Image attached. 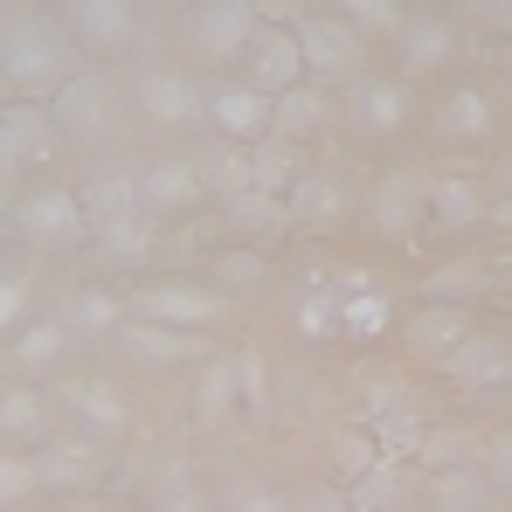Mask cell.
Masks as SVG:
<instances>
[{"mask_svg":"<svg viewBox=\"0 0 512 512\" xmlns=\"http://www.w3.org/2000/svg\"><path fill=\"white\" fill-rule=\"evenodd\" d=\"M0 70H7V90H14V97H28V104H49L56 90L77 77V56H70V42H63L49 21L21 14V21L0 35Z\"/></svg>","mask_w":512,"mask_h":512,"instance_id":"1","label":"cell"},{"mask_svg":"<svg viewBox=\"0 0 512 512\" xmlns=\"http://www.w3.org/2000/svg\"><path fill=\"white\" fill-rule=\"evenodd\" d=\"M125 312L160 319V326H180V333H208V326H222V319L236 312V298L215 291V284H146V291L125 298Z\"/></svg>","mask_w":512,"mask_h":512,"instance_id":"2","label":"cell"},{"mask_svg":"<svg viewBox=\"0 0 512 512\" xmlns=\"http://www.w3.org/2000/svg\"><path fill=\"white\" fill-rule=\"evenodd\" d=\"M14 229H21L35 250H77V243H90L84 194H70V187H35V194L14 201Z\"/></svg>","mask_w":512,"mask_h":512,"instance_id":"3","label":"cell"},{"mask_svg":"<svg viewBox=\"0 0 512 512\" xmlns=\"http://www.w3.org/2000/svg\"><path fill=\"white\" fill-rule=\"evenodd\" d=\"M49 111H56V125H63L70 146H104V139H111V84L90 77V70H77L70 84L56 90Z\"/></svg>","mask_w":512,"mask_h":512,"instance_id":"4","label":"cell"},{"mask_svg":"<svg viewBox=\"0 0 512 512\" xmlns=\"http://www.w3.org/2000/svg\"><path fill=\"white\" fill-rule=\"evenodd\" d=\"M118 353L132 360V367H146V374H167V367H187L194 353H201V333H180V326H160V319H118Z\"/></svg>","mask_w":512,"mask_h":512,"instance_id":"5","label":"cell"},{"mask_svg":"<svg viewBox=\"0 0 512 512\" xmlns=\"http://www.w3.org/2000/svg\"><path fill=\"white\" fill-rule=\"evenodd\" d=\"M256 28H263V14H256L250 0H194V49H201L208 63L243 56Z\"/></svg>","mask_w":512,"mask_h":512,"instance_id":"6","label":"cell"},{"mask_svg":"<svg viewBox=\"0 0 512 512\" xmlns=\"http://www.w3.org/2000/svg\"><path fill=\"white\" fill-rule=\"evenodd\" d=\"M243 56H250V84L270 90V97L305 84V42H298V28H284V21H263Z\"/></svg>","mask_w":512,"mask_h":512,"instance_id":"7","label":"cell"},{"mask_svg":"<svg viewBox=\"0 0 512 512\" xmlns=\"http://www.w3.org/2000/svg\"><path fill=\"white\" fill-rule=\"evenodd\" d=\"M139 111H146L153 125H194V118H208V84H194L187 70L153 63V70L139 77Z\"/></svg>","mask_w":512,"mask_h":512,"instance_id":"8","label":"cell"},{"mask_svg":"<svg viewBox=\"0 0 512 512\" xmlns=\"http://www.w3.org/2000/svg\"><path fill=\"white\" fill-rule=\"evenodd\" d=\"M298 42H305V77H353L360 70V28L340 14L298 21Z\"/></svg>","mask_w":512,"mask_h":512,"instance_id":"9","label":"cell"},{"mask_svg":"<svg viewBox=\"0 0 512 512\" xmlns=\"http://www.w3.org/2000/svg\"><path fill=\"white\" fill-rule=\"evenodd\" d=\"M270 111H277V97L256 84H208V125L222 132V139H263L270 132Z\"/></svg>","mask_w":512,"mask_h":512,"instance_id":"10","label":"cell"},{"mask_svg":"<svg viewBox=\"0 0 512 512\" xmlns=\"http://www.w3.org/2000/svg\"><path fill=\"white\" fill-rule=\"evenodd\" d=\"M423 436H429V423L416 416L409 388H374V443H381V457L416 464L423 457Z\"/></svg>","mask_w":512,"mask_h":512,"instance_id":"11","label":"cell"},{"mask_svg":"<svg viewBox=\"0 0 512 512\" xmlns=\"http://www.w3.org/2000/svg\"><path fill=\"white\" fill-rule=\"evenodd\" d=\"M201 194H208V187H201V167H194V160H167V153H160V160L139 167V208H146V215H180V208H194Z\"/></svg>","mask_w":512,"mask_h":512,"instance_id":"12","label":"cell"},{"mask_svg":"<svg viewBox=\"0 0 512 512\" xmlns=\"http://www.w3.org/2000/svg\"><path fill=\"white\" fill-rule=\"evenodd\" d=\"M70 14V35L90 42V49H125L139 42V7L132 0H63Z\"/></svg>","mask_w":512,"mask_h":512,"instance_id":"13","label":"cell"},{"mask_svg":"<svg viewBox=\"0 0 512 512\" xmlns=\"http://www.w3.org/2000/svg\"><path fill=\"white\" fill-rule=\"evenodd\" d=\"M429 222H436L443 236H464V229L492 222V194H485L471 173H443V180H429Z\"/></svg>","mask_w":512,"mask_h":512,"instance_id":"14","label":"cell"},{"mask_svg":"<svg viewBox=\"0 0 512 512\" xmlns=\"http://www.w3.org/2000/svg\"><path fill=\"white\" fill-rule=\"evenodd\" d=\"M284 208H291V222H305V229H326V222H340L346 208H353V187H346V173H340V167L298 173V180H291V194H284Z\"/></svg>","mask_w":512,"mask_h":512,"instance_id":"15","label":"cell"},{"mask_svg":"<svg viewBox=\"0 0 512 512\" xmlns=\"http://www.w3.org/2000/svg\"><path fill=\"white\" fill-rule=\"evenodd\" d=\"M395 56H402V70H409V77L443 70V63L457 56V21H443V14H409V21H402V35H395Z\"/></svg>","mask_w":512,"mask_h":512,"instance_id":"16","label":"cell"},{"mask_svg":"<svg viewBox=\"0 0 512 512\" xmlns=\"http://www.w3.org/2000/svg\"><path fill=\"white\" fill-rule=\"evenodd\" d=\"M423 215H429V187L409 180V173H388V180L367 194V222H374L381 236H416Z\"/></svg>","mask_w":512,"mask_h":512,"instance_id":"17","label":"cell"},{"mask_svg":"<svg viewBox=\"0 0 512 512\" xmlns=\"http://www.w3.org/2000/svg\"><path fill=\"white\" fill-rule=\"evenodd\" d=\"M443 374L457 381V388H471V395H485V388H506L512 381V346L492 340V333H471V340L457 346L450 360H443Z\"/></svg>","mask_w":512,"mask_h":512,"instance_id":"18","label":"cell"},{"mask_svg":"<svg viewBox=\"0 0 512 512\" xmlns=\"http://www.w3.org/2000/svg\"><path fill=\"white\" fill-rule=\"evenodd\" d=\"M353 125L367 139H395L409 125V90H402V77H360L353 84Z\"/></svg>","mask_w":512,"mask_h":512,"instance_id":"19","label":"cell"},{"mask_svg":"<svg viewBox=\"0 0 512 512\" xmlns=\"http://www.w3.org/2000/svg\"><path fill=\"white\" fill-rule=\"evenodd\" d=\"M333 125V104H326V90H312V77L291 90H277V111H270V139H284V146H305V139H319Z\"/></svg>","mask_w":512,"mask_h":512,"instance_id":"20","label":"cell"},{"mask_svg":"<svg viewBox=\"0 0 512 512\" xmlns=\"http://www.w3.org/2000/svg\"><path fill=\"white\" fill-rule=\"evenodd\" d=\"M395 326V298L374 277H346L340 284V340H381Z\"/></svg>","mask_w":512,"mask_h":512,"instance_id":"21","label":"cell"},{"mask_svg":"<svg viewBox=\"0 0 512 512\" xmlns=\"http://www.w3.org/2000/svg\"><path fill=\"white\" fill-rule=\"evenodd\" d=\"M63 409L77 416V423L90 429V436H125V423H132V409H125V395L111 388V381H70L63 388Z\"/></svg>","mask_w":512,"mask_h":512,"instance_id":"22","label":"cell"},{"mask_svg":"<svg viewBox=\"0 0 512 512\" xmlns=\"http://www.w3.org/2000/svg\"><path fill=\"white\" fill-rule=\"evenodd\" d=\"M0 125H7V146H14V160H49V153L63 146V125H56V111H49V104H28V97H14V104L0 111Z\"/></svg>","mask_w":512,"mask_h":512,"instance_id":"23","label":"cell"},{"mask_svg":"<svg viewBox=\"0 0 512 512\" xmlns=\"http://www.w3.org/2000/svg\"><path fill=\"white\" fill-rule=\"evenodd\" d=\"M402 340L416 346L423 360H436V367H443L457 346L471 340V312H464V305H423V312L409 319V333H402Z\"/></svg>","mask_w":512,"mask_h":512,"instance_id":"24","label":"cell"},{"mask_svg":"<svg viewBox=\"0 0 512 512\" xmlns=\"http://www.w3.org/2000/svg\"><path fill=\"white\" fill-rule=\"evenodd\" d=\"M492 97L478 84H457V90H443V104H436V139H492Z\"/></svg>","mask_w":512,"mask_h":512,"instance_id":"25","label":"cell"},{"mask_svg":"<svg viewBox=\"0 0 512 512\" xmlns=\"http://www.w3.org/2000/svg\"><path fill=\"white\" fill-rule=\"evenodd\" d=\"M346 506L353 512H402L409 506V464H402V457H381L367 478L346 485Z\"/></svg>","mask_w":512,"mask_h":512,"instance_id":"26","label":"cell"},{"mask_svg":"<svg viewBox=\"0 0 512 512\" xmlns=\"http://www.w3.org/2000/svg\"><path fill=\"white\" fill-rule=\"evenodd\" d=\"M90 478H97V457H90L84 443H49V450H35V485H42V492H84Z\"/></svg>","mask_w":512,"mask_h":512,"instance_id":"27","label":"cell"},{"mask_svg":"<svg viewBox=\"0 0 512 512\" xmlns=\"http://www.w3.org/2000/svg\"><path fill=\"white\" fill-rule=\"evenodd\" d=\"M118 319H125V298H111V291H70V298H63L70 340H111Z\"/></svg>","mask_w":512,"mask_h":512,"instance_id":"28","label":"cell"},{"mask_svg":"<svg viewBox=\"0 0 512 512\" xmlns=\"http://www.w3.org/2000/svg\"><path fill=\"white\" fill-rule=\"evenodd\" d=\"M229 416H236V360L222 353V360H208L201 381H194V423L215 429V423H229Z\"/></svg>","mask_w":512,"mask_h":512,"instance_id":"29","label":"cell"},{"mask_svg":"<svg viewBox=\"0 0 512 512\" xmlns=\"http://www.w3.org/2000/svg\"><path fill=\"white\" fill-rule=\"evenodd\" d=\"M291 326L298 340H340V284H305L291 298Z\"/></svg>","mask_w":512,"mask_h":512,"instance_id":"30","label":"cell"},{"mask_svg":"<svg viewBox=\"0 0 512 512\" xmlns=\"http://www.w3.org/2000/svg\"><path fill=\"white\" fill-rule=\"evenodd\" d=\"M194 167H201L208 201H236V194H250V187H256V173H250V160H243V146H208Z\"/></svg>","mask_w":512,"mask_h":512,"instance_id":"31","label":"cell"},{"mask_svg":"<svg viewBox=\"0 0 512 512\" xmlns=\"http://www.w3.org/2000/svg\"><path fill=\"white\" fill-rule=\"evenodd\" d=\"M63 346H70V326H63V319H35V326H21V333H14V374H42V367H56Z\"/></svg>","mask_w":512,"mask_h":512,"instance_id":"32","label":"cell"},{"mask_svg":"<svg viewBox=\"0 0 512 512\" xmlns=\"http://www.w3.org/2000/svg\"><path fill=\"white\" fill-rule=\"evenodd\" d=\"M139 208V173H97L84 187V215H90V229L97 222H118V215H132Z\"/></svg>","mask_w":512,"mask_h":512,"instance_id":"33","label":"cell"},{"mask_svg":"<svg viewBox=\"0 0 512 512\" xmlns=\"http://www.w3.org/2000/svg\"><path fill=\"white\" fill-rule=\"evenodd\" d=\"M229 208V229H250V236H270V229H291V208H284V194H236V201H222Z\"/></svg>","mask_w":512,"mask_h":512,"instance_id":"34","label":"cell"},{"mask_svg":"<svg viewBox=\"0 0 512 512\" xmlns=\"http://www.w3.org/2000/svg\"><path fill=\"white\" fill-rule=\"evenodd\" d=\"M326 464H333V478H340V485L367 478V471L381 464V443H374V429H340V436L326 443Z\"/></svg>","mask_w":512,"mask_h":512,"instance_id":"35","label":"cell"},{"mask_svg":"<svg viewBox=\"0 0 512 512\" xmlns=\"http://www.w3.org/2000/svg\"><path fill=\"white\" fill-rule=\"evenodd\" d=\"M90 236L111 250V263H139L146 243H153V215H146V208H132V215H118V222H97Z\"/></svg>","mask_w":512,"mask_h":512,"instance_id":"36","label":"cell"},{"mask_svg":"<svg viewBox=\"0 0 512 512\" xmlns=\"http://www.w3.org/2000/svg\"><path fill=\"white\" fill-rule=\"evenodd\" d=\"M429 305H464V298H478L485 291V270L478 263H443V270H429Z\"/></svg>","mask_w":512,"mask_h":512,"instance_id":"37","label":"cell"},{"mask_svg":"<svg viewBox=\"0 0 512 512\" xmlns=\"http://www.w3.org/2000/svg\"><path fill=\"white\" fill-rule=\"evenodd\" d=\"M340 7V21H353L360 35H402V0H333Z\"/></svg>","mask_w":512,"mask_h":512,"instance_id":"38","label":"cell"},{"mask_svg":"<svg viewBox=\"0 0 512 512\" xmlns=\"http://www.w3.org/2000/svg\"><path fill=\"white\" fill-rule=\"evenodd\" d=\"M464 457H471V436L464 429H429L423 436V471H464Z\"/></svg>","mask_w":512,"mask_h":512,"instance_id":"39","label":"cell"},{"mask_svg":"<svg viewBox=\"0 0 512 512\" xmlns=\"http://www.w3.org/2000/svg\"><path fill=\"white\" fill-rule=\"evenodd\" d=\"M153 512H201V485H194L187 464L160 471V485H153Z\"/></svg>","mask_w":512,"mask_h":512,"instance_id":"40","label":"cell"},{"mask_svg":"<svg viewBox=\"0 0 512 512\" xmlns=\"http://www.w3.org/2000/svg\"><path fill=\"white\" fill-rule=\"evenodd\" d=\"M222 512H291V499H284L277 485H263V478H236V485L222 492Z\"/></svg>","mask_w":512,"mask_h":512,"instance_id":"41","label":"cell"},{"mask_svg":"<svg viewBox=\"0 0 512 512\" xmlns=\"http://www.w3.org/2000/svg\"><path fill=\"white\" fill-rule=\"evenodd\" d=\"M250 173H256V187H263V194H291V180H298V167H291V146H284V139H277V146H256Z\"/></svg>","mask_w":512,"mask_h":512,"instance_id":"42","label":"cell"},{"mask_svg":"<svg viewBox=\"0 0 512 512\" xmlns=\"http://www.w3.org/2000/svg\"><path fill=\"white\" fill-rule=\"evenodd\" d=\"M0 436H42V402L28 388H7L0 395Z\"/></svg>","mask_w":512,"mask_h":512,"instance_id":"43","label":"cell"},{"mask_svg":"<svg viewBox=\"0 0 512 512\" xmlns=\"http://www.w3.org/2000/svg\"><path fill=\"white\" fill-rule=\"evenodd\" d=\"M236 360V402L250 409V416H263L270 409V381H263V353H229Z\"/></svg>","mask_w":512,"mask_h":512,"instance_id":"44","label":"cell"},{"mask_svg":"<svg viewBox=\"0 0 512 512\" xmlns=\"http://www.w3.org/2000/svg\"><path fill=\"white\" fill-rule=\"evenodd\" d=\"M263 284V256L256 250H222L215 256V291H250Z\"/></svg>","mask_w":512,"mask_h":512,"instance_id":"45","label":"cell"},{"mask_svg":"<svg viewBox=\"0 0 512 512\" xmlns=\"http://www.w3.org/2000/svg\"><path fill=\"white\" fill-rule=\"evenodd\" d=\"M35 492V457H0V506H28Z\"/></svg>","mask_w":512,"mask_h":512,"instance_id":"46","label":"cell"},{"mask_svg":"<svg viewBox=\"0 0 512 512\" xmlns=\"http://www.w3.org/2000/svg\"><path fill=\"white\" fill-rule=\"evenodd\" d=\"M429 492H436V506H443V512H478V499H485L464 471H436V478H429Z\"/></svg>","mask_w":512,"mask_h":512,"instance_id":"47","label":"cell"},{"mask_svg":"<svg viewBox=\"0 0 512 512\" xmlns=\"http://www.w3.org/2000/svg\"><path fill=\"white\" fill-rule=\"evenodd\" d=\"M291 512H353V506H346V485H333V478H312V485L291 499Z\"/></svg>","mask_w":512,"mask_h":512,"instance_id":"48","label":"cell"},{"mask_svg":"<svg viewBox=\"0 0 512 512\" xmlns=\"http://www.w3.org/2000/svg\"><path fill=\"white\" fill-rule=\"evenodd\" d=\"M21 319H28V284H21L14 270H0V340H7Z\"/></svg>","mask_w":512,"mask_h":512,"instance_id":"49","label":"cell"},{"mask_svg":"<svg viewBox=\"0 0 512 512\" xmlns=\"http://www.w3.org/2000/svg\"><path fill=\"white\" fill-rule=\"evenodd\" d=\"M485 478H492L499 492H512V429H506V436H492V443H485Z\"/></svg>","mask_w":512,"mask_h":512,"instance_id":"50","label":"cell"},{"mask_svg":"<svg viewBox=\"0 0 512 512\" xmlns=\"http://www.w3.org/2000/svg\"><path fill=\"white\" fill-rule=\"evenodd\" d=\"M485 14H492V21H499V28L512 35V0H485Z\"/></svg>","mask_w":512,"mask_h":512,"instance_id":"51","label":"cell"},{"mask_svg":"<svg viewBox=\"0 0 512 512\" xmlns=\"http://www.w3.org/2000/svg\"><path fill=\"white\" fill-rule=\"evenodd\" d=\"M256 14H291V7H305V0H250Z\"/></svg>","mask_w":512,"mask_h":512,"instance_id":"52","label":"cell"},{"mask_svg":"<svg viewBox=\"0 0 512 512\" xmlns=\"http://www.w3.org/2000/svg\"><path fill=\"white\" fill-rule=\"evenodd\" d=\"M14 167V146H7V125H0V173Z\"/></svg>","mask_w":512,"mask_h":512,"instance_id":"53","label":"cell"},{"mask_svg":"<svg viewBox=\"0 0 512 512\" xmlns=\"http://www.w3.org/2000/svg\"><path fill=\"white\" fill-rule=\"evenodd\" d=\"M506 201H512V160H506Z\"/></svg>","mask_w":512,"mask_h":512,"instance_id":"54","label":"cell"},{"mask_svg":"<svg viewBox=\"0 0 512 512\" xmlns=\"http://www.w3.org/2000/svg\"><path fill=\"white\" fill-rule=\"evenodd\" d=\"M160 7H194V0H160Z\"/></svg>","mask_w":512,"mask_h":512,"instance_id":"55","label":"cell"},{"mask_svg":"<svg viewBox=\"0 0 512 512\" xmlns=\"http://www.w3.org/2000/svg\"><path fill=\"white\" fill-rule=\"evenodd\" d=\"M70 512H104V506H70Z\"/></svg>","mask_w":512,"mask_h":512,"instance_id":"56","label":"cell"},{"mask_svg":"<svg viewBox=\"0 0 512 512\" xmlns=\"http://www.w3.org/2000/svg\"><path fill=\"white\" fill-rule=\"evenodd\" d=\"M506 70H512V42H506Z\"/></svg>","mask_w":512,"mask_h":512,"instance_id":"57","label":"cell"}]
</instances>
